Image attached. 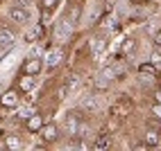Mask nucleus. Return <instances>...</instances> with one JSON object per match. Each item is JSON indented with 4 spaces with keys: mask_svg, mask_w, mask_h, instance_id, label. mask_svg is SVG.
I'll return each instance as SVG.
<instances>
[{
    "mask_svg": "<svg viewBox=\"0 0 161 151\" xmlns=\"http://www.w3.org/2000/svg\"><path fill=\"white\" fill-rule=\"evenodd\" d=\"M159 66H161V63H159Z\"/></svg>",
    "mask_w": 161,
    "mask_h": 151,
    "instance_id": "nucleus-25",
    "label": "nucleus"
},
{
    "mask_svg": "<svg viewBox=\"0 0 161 151\" xmlns=\"http://www.w3.org/2000/svg\"><path fill=\"white\" fill-rule=\"evenodd\" d=\"M25 122H27V128H30V131H41V126H43V117L36 115V113H32Z\"/></svg>",
    "mask_w": 161,
    "mask_h": 151,
    "instance_id": "nucleus-13",
    "label": "nucleus"
},
{
    "mask_svg": "<svg viewBox=\"0 0 161 151\" xmlns=\"http://www.w3.org/2000/svg\"><path fill=\"white\" fill-rule=\"evenodd\" d=\"M152 115L161 122V104H157V102H154V106H152Z\"/></svg>",
    "mask_w": 161,
    "mask_h": 151,
    "instance_id": "nucleus-18",
    "label": "nucleus"
},
{
    "mask_svg": "<svg viewBox=\"0 0 161 151\" xmlns=\"http://www.w3.org/2000/svg\"><path fill=\"white\" fill-rule=\"evenodd\" d=\"M154 102H157V104H161V88H157V90H154Z\"/></svg>",
    "mask_w": 161,
    "mask_h": 151,
    "instance_id": "nucleus-22",
    "label": "nucleus"
},
{
    "mask_svg": "<svg viewBox=\"0 0 161 151\" xmlns=\"http://www.w3.org/2000/svg\"><path fill=\"white\" fill-rule=\"evenodd\" d=\"M5 144H7L9 149H18V147L23 144V142H20V138H16V135H9V138L5 140Z\"/></svg>",
    "mask_w": 161,
    "mask_h": 151,
    "instance_id": "nucleus-16",
    "label": "nucleus"
},
{
    "mask_svg": "<svg viewBox=\"0 0 161 151\" xmlns=\"http://www.w3.org/2000/svg\"><path fill=\"white\" fill-rule=\"evenodd\" d=\"M73 23L68 18H61V20H57V25H55V41L57 43H64V41H68L70 36H73Z\"/></svg>",
    "mask_w": 161,
    "mask_h": 151,
    "instance_id": "nucleus-2",
    "label": "nucleus"
},
{
    "mask_svg": "<svg viewBox=\"0 0 161 151\" xmlns=\"http://www.w3.org/2000/svg\"><path fill=\"white\" fill-rule=\"evenodd\" d=\"M152 63H154V66L161 63V54H159V52H152Z\"/></svg>",
    "mask_w": 161,
    "mask_h": 151,
    "instance_id": "nucleus-21",
    "label": "nucleus"
},
{
    "mask_svg": "<svg viewBox=\"0 0 161 151\" xmlns=\"http://www.w3.org/2000/svg\"><path fill=\"white\" fill-rule=\"evenodd\" d=\"M41 70H43V59L41 57H30V59L23 61V72L25 74H34L36 77Z\"/></svg>",
    "mask_w": 161,
    "mask_h": 151,
    "instance_id": "nucleus-4",
    "label": "nucleus"
},
{
    "mask_svg": "<svg viewBox=\"0 0 161 151\" xmlns=\"http://www.w3.org/2000/svg\"><path fill=\"white\" fill-rule=\"evenodd\" d=\"M9 20H14L16 25H25L27 20H30V12L25 7H20V5H14V7H9Z\"/></svg>",
    "mask_w": 161,
    "mask_h": 151,
    "instance_id": "nucleus-3",
    "label": "nucleus"
},
{
    "mask_svg": "<svg viewBox=\"0 0 161 151\" xmlns=\"http://www.w3.org/2000/svg\"><path fill=\"white\" fill-rule=\"evenodd\" d=\"M107 147H109V138H102L95 142V149H107Z\"/></svg>",
    "mask_w": 161,
    "mask_h": 151,
    "instance_id": "nucleus-19",
    "label": "nucleus"
},
{
    "mask_svg": "<svg viewBox=\"0 0 161 151\" xmlns=\"http://www.w3.org/2000/svg\"><path fill=\"white\" fill-rule=\"evenodd\" d=\"M43 61H46V68H48V70H55L59 63L64 61V50H59V48L50 50L48 54H46V59H43Z\"/></svg>",
    "mask_w": 161,
    "mask_h": 151,
    "instance_id": "nucleus-6",
    "label": "nucleus"
},
{
    "mask_svg": "<svg viewBox=\"0 0 161 151\" xmlns=\"http://www.w3.org/2000/svg\"><path fill=\"white\" fill-rule=\"evenodd\" d=\"M16 45V36L7 29H0V52H12Z\"/></svg>",
    "mask_w": 161,
    "mask_h": 151,
    "instance_id": "nucleus-7",
    "label": "nucleus"
},
{
    "mask_svg": "<svg viewBox=\"0 0 161 151\" xmlns=\"http://www.w3.org/2000/svg\"><path fill=\"white\" fill-rule=\"evenodd\" d=\"M64 131H66L68 135H84L89 131V124L82 120V117L77 113H68L66 117H64Z\"/></svg>",
    "mask_w": 161,
    "mask_h": 151,
    "instance_id": "nucleus-1",
    "label": "nucleus"
},
{
    "mask_svg": "<svg viewBox=\"0 0 161 151\" xmlns=\"http://www.w3.org/2000/svg\"><path fill=\"white\" fill-rule=\"evenodd\" d=\"M34 86H36V79H34V74H20V79H18V88L23 90V93H32L34 90Z\"/></svg>",
    "mask_w": 161,
    "mask_h": 151,
    "instance_id": "nucleus-10",
    "label": "nucleus"
},
{
    "mask_svg": "<svg viewBox=\"0 0 161 151\" xmlns=\"http://www.w3.org/2000/svg\"><path fill=\"white\" fill-rule=\"evenodd\" d=\"M157 142H159V131L147 128V131H145V144H157Z\"/></svg>",
    "mask_w": 161,
    "mask_h": 151,
    "instance_id": "nucleus-14",
    "label": "nucleus"
},
{
    "mask_svg": "<svg viewBox=\"0 0 161 151\" xmlns=\"http://www.w3.org/2000/svg\"><path fill=\"white\" fill-rule=\"evenodd\" d=\"M102 108V97L100 95H89L86 99L82 102V111L84 113H98Z\"/></svg>",
    "mask_w": 161,
    "mask_h": 151,
    "instance_id": "nucleus-5",
    "label": "nucleus"
},
{
    "mask_svg": "<svg viewBox=\"0 0 161 151\" xmlns=\"http://www.w3.org/2000/svg\"><path fill=\"white\" fill-rule=\"evenodd\" d=\"M130 111H132V102H130V99H127V97H125V95H123V104H120V106H118V104H116V106H114V108H111V113H114L116 117H118V115H127V113H130Z\"/></svg>",
    "mask_w": 161,
    "mask_h": 151,
    "instance_id": "nucleus-12",
    "label": "nucleus"
},
{
    "mask_svg": "<svg viewBox=\"0 0 161 151\" xmlns=\"http://www.w3.org/2000/svg\"><path fill=\"white\" fill-rule=\"evenodd\" d=\"M0 54H3V52H0Z\"/></svg>",
    "mask_w": 161,
    "mask_h": 151,
    "instance_id": "nucleus-24",
    "label": "nucleus"
},
{
    "mask_svg": "<svg viewBox=\"0 0 161 151\" xmlns=\"http://www.w3.org/2000/svg\"><path fill=\"white\" fill-rule=\"evenodd\" d=\"M41 138H43V142H55L59 138V126L57 124H43L41 126Z\"/></svg>",
    "mask_w": 161,
    "mask_h": 151,
    "instance_id": "nucleus-8",
    "label": "nucleus"
},
{
    "mask_svg": "<svg viewBox=\"0 0 161 151\" xmlns=\"http://www.w3.org/2000/svg\"><path fill=\"white\" fill-rule=\"evenodd\" d=\"M104 48H107V38H104V36H95V38L91 41V57L98 59L102 52H104Z\"/></svg>",
    "mask_w": 161,
    "mask_h": 151,
    "instance_id": "nucleus-11",
    "label": "nucleus"
},
{
    "mask_svg": "<svg viewBox=\"0 0 161 151\" xmlns=\"http://www.w3.org/2000/svg\"><path fill=\"white\" fill-rule=\"evenodd\" d=\"M141 72H143V74H147V72L154 74V72H157V66H141Z\"/></svg>",
    "mask_w": 161,
    "mask_h": 151,
    "instance_id": "nucleus-20",
    "label": "nucleus"
},
{
    "mask_svg": "<svg viewBox=\"0 0 161 151\" xmlns=\"http://www.w3.org/2000/svg\"><path fill=\"white\" fill-rule=\"evenodd\" d=\"M18 5H20V7H25V9H27V7L32 5V0H18Z\"/></svg>",
    "mask_w": 161,
    "mask_h": 151,
    "instance_id": "nucleus-23",
    "label": "nucleus"
},
{
    "mask_svg": "<svg viewBox=\"0 0 161 151\" xmlns=\"http://www.w3.org/2000/svg\"><path fill=\"white\" fill-rule=\"evenodd\" d=\"M18 93L16 90H7L3 93V97H0V106H5V108H16L18 106Z\"/></svg>",
    "mask_w": 161,
    "mask_h": 151,
    "instance_id": "nucleus-9",
    "label": "nucleus"
},
{
    "mask_svg": "<svg viewBox=\"0 0 161 151\" xmlns=\"http://www.w3.org/2000/svg\"><path fill=\"white\" fill-rule=\"evenodd\" d=\"M109 81H111V79H107L104 74H100V77L95 79V88H100V90H107V88H109Z\"/></svg>",
    "mask_w": 161,
    "mask_h": 151,
    "instance_id": "nucleus-15",
    "label": "nucleus"
},
{
    "mask_svg": "<svg viewBox=\"0 0 161 151\" xmlns=\"http://www.w3.org/2000/svg\"><path fill=\"white\" fill-rule=\"evenodd\" d=\"M59 5V0H41V7H43V12H52Z\"/></svg>",
    "mask_w": 161,
    "mask_h": 151,
    "instance_id": "nucleus-17",
    "label": "nucleus"
}]
</instances>
